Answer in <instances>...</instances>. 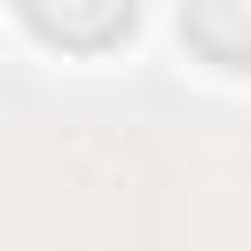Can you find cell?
I'll return each instance as SVG.
<instances>
[{"label":"cell","instance_id":"cell-1","mask_svg":"<svg viewBox=\"0 0 251 251\" xmlns=\"http://www.w3.org/2000/svg\"><path fill=\"white\" fill-rule=\"evenodd\" d=\"M16 8L55 47H110V39H126V24H133L141 0H16Z\"/></svg>","mask_w":251,"mask_h":251},{"label":"cell","instance_id":"cell-2","mask_svg":"<svg viewBox=\"0 0 251 251\" xmlns=\"http://www.w3.org/2000/svg\"><path fill=\"white\" fill-rule=\"evenodd\" d=\"M180 31L196 55L251 71V0H180Z\"/></svg>","mask_w":251,"mask_h":251}]
</instances>
